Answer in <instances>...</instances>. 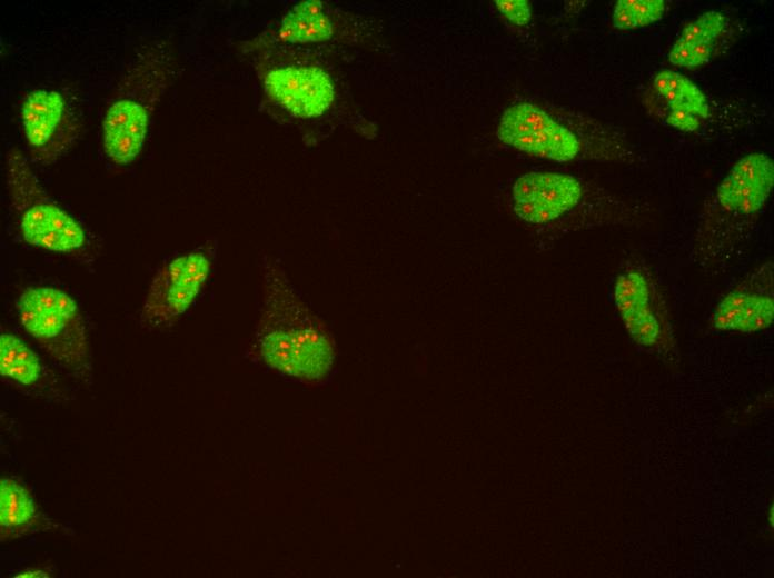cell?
<instances>
[{
  "label": "cell",
  "mask_w": 774,
  "mask_h": 578,
  "mask_svg": "<svg viewBox=\"0 0 774 578\" xmlns=\"http://www.w3.org/2000/svg\"><path fill=\"white\" fill-rule=\"evenodd\" d=\"M262 361L305 383L325 381L334 366V340L277 266L265 271L262 311L256 330Z\"/></svg>",
  "instance_id": "obj_1"
},
{
  "label": "cell",
  "mask_w": 774,
  "mask_h": 578,
  "mask_svg": "<svg viewBox=\"0 0 774 578\" xmlns=\"http://www.w3.org/2000/svg\"><path fill=\"white\" fill-rule=\"evenodd\" d=\"M173 74L175 59L165 40L146 43L129 61L102 120V146L111 162L129 165L140 155Z\"/></svg>",
  "instance_id": "obj_2"
},
{
  "label": "cell",
  "mask_w": 774,
  "mask_h": 578,
  "mask_svg": "<svg viewBox=\"0 0 774 578\" xmlns=\"http://www.w3.org/2000/svg\"><path fill=\"white\" fill-rule=\"evenodd\" d=\"M4 172L10 208L28 245L77 258L88 253L85 228L49 197L16 147L6 153Z\"/></svg>",
  "instance_id": "obj_3"
},
{
  "label": "cell",
  "mask_w": 774,
  "mask_h": 578,
  "mask_svg": "<svg viewBox=\"0 0 774 578\" xmlns=\"http://www.w3.org/2000/svg\"><path fill=\"white\" fill-rule=\"evenodd\" d=\"M23 329L64 368L86 372L89 347L78 303L67 292L49 286L24 288L17 298Z\"/></svg>",
  "instance_id": "obj_4"
},
{
  "label": "cell",
  "mask_w": 774,
  "mask_h": 578,
  "mask_svg": "<svg viewBox=\"0 0 774 578\" xmlns=\"http://www.w3.org/2000/svg\"><path fill=\"white\" fill-rule=\"evenodd\" d=\"M613 300L634 342L661 355L674 351L667 303L659 283L645 263L628 260L622 266L614 281Z\"/></svg>",
  "instance_id": "obj_5"
},
{
  "label": "cell",
  "mask_w": 774,
  "mask_h": 578,
  "mask_svg": "<svg viewBox=\"0 0 774 578\" xmlns=\"http://www.w3.org/2000/svg\"><path fill=\"white\" fill-rule=\"evenodd\" d=\"M215 250L200 247L162 263L155 273L140 309L147 329L172 326L195 302L212 270Z\"/></svg>",
  "instance_id": "obj_6"
},
{
  "label": "cell",
  "mask_w": 774,
  "mask_h": 578,
  "mask_svg": "<svg viewBox=\"0 0 774 578\" xmlns=\"http://www.w3.org/2000/svg\"><path fill=\"white\" fill-rule=\"evenodd\" d=\"M20 117L31 158L50 166L62 158L81 133V123L61 92L36 89L21 104Z\"/></svg>",
  "instance_id": "obj_7"
},
{
  "label": "cell",
  "mask_w": 774,
  "mask_h": 578,
  "mask_svg": "<svg viewBox=\"0 0 774 578\" xmlns=\"http://www.w3.org/2000/svg\"><path fill=\"white\" fill-rule=\"evenodd\" d=\"M497 138L506 146L557 162L573 160L580 149L573 131L529 102L515 103L504 111Z\"/></svg>",
  "instance_id": "obj_8"
},
{
  "label": "cell",
  "mask_w": 774,
  "mask_h": 578,
  "mask_svg": "<svg viewBox=\"0 0 774 578\" xmlns=\"http://www.w3.org/2000/svg\"><path fill=\"white\" fill-rule=\"evenodd\" d=\"M774 320V266L766 261L746 273L716 303L713 328L754 333L770 328Z\"/></svg>",
  "instance_id": "obj_9"
},
{
  "label": "cell",
  "mask_w": 774,
  "mask_h": 578,
  "mask_svg": "<svg viewBox=\"0 0 774 578\" xmlns=\"http://www.w3.org/2000/svg\"><path fill=\"white\" fill-rule=\"evenodd\" d=\"M584 196V186L574 176L534 171L520 176L514 182L512 208L526 223L548 226L577 209Z\"/></svg>",
  "instance_id": "obj_10"
},
{
  "label": "cell",
  "mask_w": 774,
  "mask_h": 578,
  "mask_svg": "<svg viewBox=\"0 0 774 578\" xmlns=\"http://www.w3.org/2000/svg\"><path fill=\"white\" fill-rule=\"evenodd\" d=\"M268 98L297 118L324 114L335 99L329 74L318 67L289 66L269 70L264 78Z\"/></svg>",
  "instance_id": "obj_11"
},
{
  "label": "cell",
  "mask_w": 774,
  "mask_h": 578,
  "mask_svg": "<svg viewBox=\"0 0 774 578\" xmlns=\"http://www.w3.org/2000/svg\"><path fill=\"white\" fill-rule=\"evenodd\" d=\"M774 185V162L765 153L738 159L720 182L714 200L755 217L763 209Z\"/></svg>",
  "instance_id": "obj_12"
},
{
  "label": "cell",
  "mask_w": 774,
  "mask_h": 578,
  "mask_svg": "<svg viewBox=\"0 0 774 578\" xmlns=\"http://www.w3.org/2000/svg\"><path fill=\"white\" fill-rule=\"evenodd\" d=\"M726 24L725 14L717 10L702 13L683 29L668 53L669 62L686 69L707 63Z\"/></svg>",
  "instance_id": "obj_13"
},
{
  "label": "cell",
  "mask_w": 774,
  "mask_h": 578,
  "mask_svg": "<svg viewBox=\"0 0 774 578\" xmlns=\"http://www.w3.org/2000/svg\"><path fill=\"white\" fill-rule=\"evenodd\" d=\"M333 23L321 1L307 0L296 4L281 21L278 39L291 43L320 42L330 39Z\"/></svg>",
  "instance_id": "obj_14"
},
{
  "label": "cell",
  "mask_w": 774,
  "mask_h": 578,
  "mask_svg": "<svg viewBox=\"0 0 774 578\" xmlns=\"http://www.w3.org/2000/svg\"><path fill=\"white\" fill-rule=\"evenodd\" d=\"M0 373L21 387H34L43 379V367L24 341L3 332L0 336Z\"/></svg>",
  "instance_id": "obj_15"
},
{
  "label": "cell",
  "mask_w": 774,
  "mask_h": 578,
  "mask_svg": "<svg viewBox=\"0 0 774 578\" xmlns=\"http://www.w3.org/2000/svg\"><path fill=\"white\" fill-rule=\"evenodd\" d=\"M654 87L671 110L689 112L701 120L710 116V103L704 92L689 78L673 70H662Z\"/></svg>",
  "instance_id": "obj_16"
},
{
  "label": "cell",
  "mask_w": 774,
  "mask_h": 578,
  "mask_svg": "<svg viewBox=\"0 0 774 578\" xmlns=\"http://www.w3.org/2000/svg\"><path fill=\"white\" fill-rule=\"evenodd\" d=\"M34 517L36 506L28 489L13 479H1L0 525L2 532L21 531L31 525Z\"/></svg>",
  "instance_id": "obj_17"
},
{
  "label": "cell",
  "mask_w": 774,
  "mask_h": 578,
  "mask_svg": "<svg viewBox=\"0 0 774 578\" xmlns=\"http://www.w3.org/2000/svg\"><path fill=\"white\" fill-rule=\"evenodd\" d=\"M664 11L663 0H618L613 11V26L619 30L643 28L658 21Z\"/></svg>",
  "instance_id": "obj_18"
},
{
  "label": "cell",
  "mask_w": 774,
  "mask_h": 578,
  "mask_svg": "<svg viewBox=\"0 0 774 578\" xmlns=\"http://www.w3.org/2000/svg\"><path fill=\"white\" fill-rule=\"evenodd\" d=\"M499 12L516 26L527 24L532 18V7L526 0H497Z\"/></svg>",
  "instance_id": "obj_19"
},
{
  "label": "cell",
  "mask_w": 774,
  "mask_h": 578,
  "mask_svg": "<svg viewBox=\"0 0 774 578\" xmlns=\"http://www.w3.org/2000/svg\"><path fill=\"white\" fill-rule=\"evenodd\" d=\"M666 122L677 130L684 132L696 131L701 126V119L689 112L681 110H671Z\"/></svg>",
  "instance_id": "obj_20"
},
{
  "label": "cell",
  "mask_w": 774,
  "mask_h": 578,
  "mask_svg": "<svg viewBox=\"0 0 774 578\" xmlns=\"http://www.w3.org/2000/svg\"><path fill=\"white\" fill-rule=\"evenodd\" d=\"M16 578H21V577H48V574L43 570L40 569H28L23 570L17 575H14Z\"/></svg>",
  "instance_id": "obj_21"
}]
</instances>
